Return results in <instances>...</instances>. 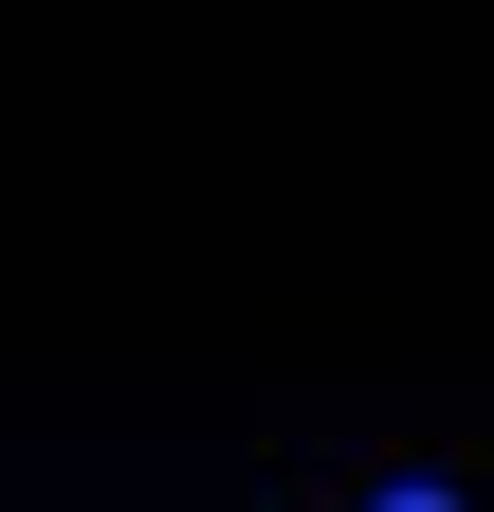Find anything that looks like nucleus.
<instances>
[{"label": "nucleus", "instance_id": "f257e3e1", "mask_svg": "<svg viewBox=\"0 0 494 512\" xmlns=\"http://www.w3.org/2000/svg\"><path fill=\"white\" fill-rule=\"evenodd\" d=\"M366 512H458V494H366Z\"/></svg>", "mask_w": 494, "mask_h": 512}]
</instances>
